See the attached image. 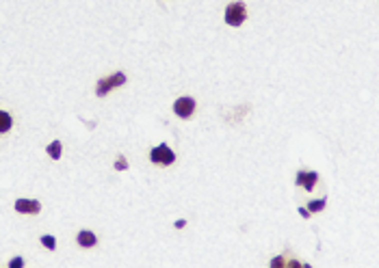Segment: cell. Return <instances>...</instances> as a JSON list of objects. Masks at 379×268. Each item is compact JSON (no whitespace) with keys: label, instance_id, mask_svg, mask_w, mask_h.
Wrapping results in <instances>:
<instances>
[{"label":"cell","instance_id":"6da1fadb","mask_svg":"<svg viewBox=\"0 0 379 268\" xmlns=\"http://www.w3.org/2000/svg\"><path fill=\"white\" fill-rule=\"evenodd\" d=\"M245 17H247V11L243 2H232L226 9V22L230 26H240L245 22Z\"/></svg>","mask_w":379,"mask_h":268},{"label":"cell","instance_id":"3957f363","mask_svg":"<svg viewBox=\"0 0 379 268\" xmlns=\"http://www.w3.org/2000/svg\"><path fill=\"white\" fill-rule=\"evenodd\" d=\"M150 158H152V162H156V165H172V162L176 160V156H174L172 149L162 143V145L154 147L152 152H150Z\"/></svg>","mask_w":379,"mask_h":268},{"label":"cell","instance_id":"9a60e30c","mask_svg":"<svg viewBox=\"0 0 379 268\" xmlns=\"http://www.w3.org/2000/svg\"><path fill=\"white\" fill-rule=\"evenodd\" d=\"M299 214H302V217H304V219H308V214H310V212H308V210H306V208H299Z\"/></svg>","mask_w":379,"mask_h":268},{"label":"cell","instance_id":"5b68a950","mask_svg":"<svg viewBox=\"0 0 379 268\" xmlns=\"http://www.w3.org/2000/svg\"><path fill=\"white\" fill-rule=\"evenodd\" d=\"M16 210L18 212H24V214H37L42 210V204L35 199H18L16 201Z\"/></svg>","mask_w":379,"mask_h":268},{"label":"cell","instance_id":"8fae6325","mask_svg":"<svg viewBox=\"0 0 379 268\" xmlns=\"http://www.w3.org/2000/svg\"><path fill=\"white\" fill-rule=\"evenodd\" d=\"M42 245L46 247V249H54V247H56V240L52 238V236H44V238H42Z\"/></svg>","mask_w":379,"mask_h":268},{"label":"cell","instance_id":"4fadbf2b","mask_svg":"<svg viewBox=\"0 0 379 268\" xmlns=\"http://www.w3.org/2000/svg\"><path fill=\"white\" fill-rule=\"evenodd\" d=\"M9 266H11V268H22V266H24V260H22V258H13L11 262H9Z\"/></svg>","mask_w":379,"mask_h":268},{"label":"cell","instance_id":"9c48e42d","mask_svg":"<svg viewBox=\"0 0 379 268\" xmlns=\"http://www.w3.org/2000/svg\"><path fill=\"white\" fill-rule=\"evenodd\" d=\"M48 154H50L54 160L61 158V143H58V141H52L50 145H48Z\"/></svg>","mask_w":379,"mask_h":268},{"label":"cell","instance_id":"52a82bcc","mask_svg":"<svg viewBox=\"0 0 379 268\" xmlns=\"http://www.w3.org/2000/svg\"><path fill=\"white\" fill-rule=\"evenodd\" d=\"M96 243H98V240H96V234L94 232L82 230L80 234H78V245H80V247H94Z\"/></svg>","mask_w":379,"mask_h":268},{"label":"cell","instance_id":"8992f818","mask_svg":"<svg viewBox=\"0 0 379 268\" xmlns=\"http://www.w3.org/2000/svg\"><path fill=\"white\" fill-rule=\"evenodd\" d=\"M316 180H318V175H316V173L299 171V173H297V182H295V184L304 186L306 191H312V188H314V184H316Z\"/></svg>","mask_w":379,"mask_h":268},{"label":"cell","instance_id":"ba28073f","mask_svg":"<svg viewBox=\"0 0 379 268\" xmlns=\"http://www.w3.org/2000/svg\"><path fill=\"white\" fill-rule=\"evenodd\" d=\"M11 115L4 113V110H0V132H6V130H11Z\"/></svg>","mask_w":379,"mask_h":268},{"label":"cell","instance_id":"277c9868","mask_svg":"<svg viewBox=\"0 0 379 268\" xmlns=\"http://www.w3.org/2000/svg\"><path fill=\"white\" fill-rule=\"evenodd\" d=\"M174 110L178 117H182V119H188L195 110V100H191V97H180V100H176Z\"/></svg>","mask_w":379,"mask_h":268},{"label":"cell","instance_id":"30bf717a","mask_svg":"<svg viewBox=\"0 0 379 268\" xmlns=\"http://www.w3.org/2000/svg\"><path fill=\"white\" fill-rule=\"evenodd\" d=\"M325 208V199H318V201H310L308 206V212H321Z\"/></svg>","mask_w":379,"mask_h":268},{"label":"cell","instance_id":"7c38bea8","mask_svg":"<svg viewBox=\"0 0 379 268\" xmlns=\"http://www.w3.org/2000/svg\"><path fill=\"white\" fill-rule=\"evenodd\" d=\"M115 169H117V171H124V169H128V162H126V158H124V156L115 160Z\"/></svg>","mask_w":379,"mask_h":268},{"label":"cell","instance_id":"5bb4252c","mask_svg":"<svg viewBox=\"0 0 379 268\" xmlns=\"http://www.w3.org/2000/svg\"><path fill=\"white\" fill-rule=\"evenodd\" d=\"M282 266H284V260H282V258H276V260L271 262V268H282Z\"/></svg>","mask_w":379,"mask_h":268},{"label":"cell","instance_id":"7a4b0ae2","mask_svg":"<svg viewBox=\"0 0 379 268\" xmlns=\"http://www.w3.org/2000/svg\"><path fill=\"white\" fill-rule=\"evenodd\" d=\"M124 82H126V76H124L122 71H120V74H115V76H110V78H102V80L96 84V95L104 97L110 89L120 87V84H124Z\"/></svg>","mask_w":379,"mask_h":268}]
</instances>
